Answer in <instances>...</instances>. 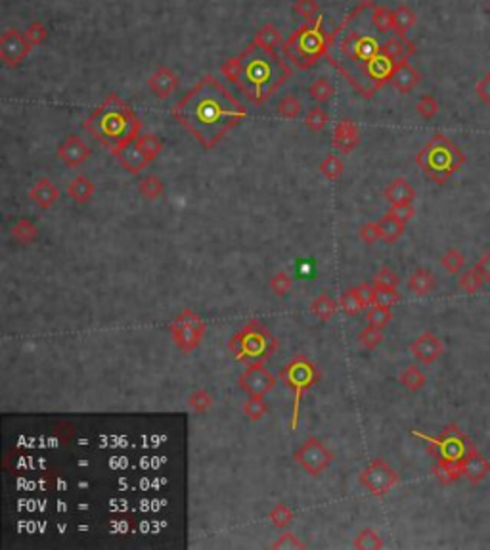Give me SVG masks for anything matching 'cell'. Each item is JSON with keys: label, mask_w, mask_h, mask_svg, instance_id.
<instances>
[{"label": "cell", "mask_w": 490, "mask_h": 550, "mask_svg": "<svg viewBox=\"0 0 490 550\" xmlns=\"http://www.w3.org/2000/svg\"><path fill=\"white\" fill-rule=\"evenodd\" d=\"M333 453L318 437H309L307 441L295 451L293 460L312 478H320L333 462Z\"/></svg>", "instance_id": "obj_12"}, {"label": "cell", "mask_w": 490, "mask_h": 550, "mask_svg": "<svg viewBox=\"0 0 490 550\" xmlns=\"http://www.w3.org/2000/svg\"><path fill=\"white\" fill-rule=\"evenodd\" d=\"M358 481H360V486L364 487L372 497L379 499V497H385L393 487L400 483V476H398V472L395 470L389 462H385L383 458H374V460L360 472Z\"/></svg>", "instance_id": "obj_11"}, {"label": "cell", "mask_w": 490, "mask_h": 550, "mask_svg": "<svg viewBox=\"0 0 490 550\" xmlns=\"http://www.w3.org/2000/svg\"><path fill=\"white\" fill-rule=\"evenodd\" d=\"M354 549L358 550H379L383 549V539L375 529H362L354 539Z\"/></svg>", "instance_id": "obj_38"}, {"label": "cell", "mask_w": 490, "mask_h": 550, "mask_svg": "<svg viewBox=\"0 0 490 550\" xmlns=\"http://www.w3.org/2000/svg\"><path fill=\"white\" fill-rule=\"evenodd\" d=\"M239 71L236 77L238 88L253 104H265L280 90L291 77L289 67L276 50L262 48L257 43H249L238 54Z\"/></svg>", "instance_id": "obj_3"}, {"label": "cell", "mask_w": 490, "mask_h": 550, "mask_svg": "<svg viewBox=\"0 0 490 550\" xmlns=\"http://www.w3.org/2000/svg\"><path fill=\"white\" fill-rule=\"evenodd\" d=\"M461 478L468 479V483L471 486H479L481 481L486 479V476L490 474V460L486 456H483L477 447L473 445V449L469 451L468 455L461 458L460 462Z\"/></svg>", "instance_id": "obj_15"}, {"label": "cell", "mask_w": 490, "mask_h": 550, "mask_svg": "<svg viewBox=\"0 0 490 550\" xmlns=\"http://www.w3.org/2000/svg\"><path fill=\"white\" fill-rule=\"evenodd\" d=\"M383 52L387 54V58L393 62V64H400V62H408L412 54H416V46L412 41H408L406 35H391L387 41H385V46H383Z\"/></svg>", "instance_id": "obj_21"}, {"label": "cell", "mask_w": 490, "mask_h": 550, "mask_svg": "<svg viewBox=\"0 0 490 550\" xmlns=\"http://www.w3.org/2000/svg\"><path fill=\"white\" fill-rule=\"evenodd\" d=\"M23 35L29 41L31 46H38V44H43L48 39V29H46V25L43 22H31L27 25V29L23 31Z\"/></svg>", "instance_id": "obj_54"}, {"label": "cell", "mask_w": 490, "mask_h": 550, "mask_svg": "<svg viewBox=\"0 0 490 550\" xmlns=\"http://www.w3.org/2000/svg\"><path fill=\"white\" fill-rule=\"evenodd\" d=\"M335 311H337V301H335L328 291L314 297L312 303H310V312H312L318 320H322V322H330V320L333 319Z\"/></svg>", "instance_id": "obj_27"}, {"label": "cell", "mask_w": 490, "mask_h": 550, "mask_svg": "<svg viewBox=\"0 0 490 550\" xmlns=\"http://www.w3.org/2000/svg\"><path fill=\"white\" fill-rule=\"evenodd\" d=\"M270 549H278V550H301L304 549V544L299 541V537L295 535V533H291V531H286V533H281L278 539H276L274 543L270 544Z\"/></svg>", "instance_id": "obj_55"}, {"label": "cell", "mask_w": 490, "mask_h": 550, "mask_svg": "<svg viewBox=\"0 0 490 550\" xmlns=\"http://www.w3.org/2000/svg\"><path fill=\"white\" fill-rule=\"evenodd\" d=\"M356 290H358V296H360L364 307H372V305H374V297H375L374 284L362 282L360 286H356Z\"/></svg>", "instance_id": "obj_62"}, {"label": "cell", "mask_w": 490, "mask_h": 550, "mask_svg": "<svg viewBox=\"0 0 490 550\" xmlns=\"http://www.w3.org/2000/svg\"><path fill=\"white\" fill-rule=\"evenodd\" d=\"M188 406L194 411L195 414H205L213 406V397L207 390H195L190 397H188Z\"/></svg>", "instance_id": "obj_43"}, {"label": "cell", "mask_w": 490, "mask_h": 550, "mask_svg": "<svg viewBox=\"0 0 490 550\" xmlns=\"http://www.w3.org/2000/svg\"><path fill=\"white\" fill-rule=\"evenodd\" d=\"M360 240L368 246L375 244L377 240H382V231H379V223H366L360 228Z\"/></svg>", "instance_id": "obj_57"}, {"label": "cell", "mask_w": 490, "mask_h": 550, "mask_svg": "<svg viewBox=\"0 0 490 550\" xmlns=\"http://www.w3.org/2000/svg\"><path fill=\"white\" fill-rule=\"evenodd\" d=\"M238 71H239L238 56H234V58H228V60H226V62H224L223 65H220V73H223L224 77L230 81V83H236Z\"/></svg>", "instance_id": "obj_60"}, {"label": "cell", "mask_w": 490, "mask_h": 550, "mask_svg": "<svg viewBox=\"0 0 490 550\" xmlns=\"http://www.w3.org/2000/svg\"><path fill=\"white\" fill-rule=\"evenodd\" d=\"M377 223H379V231H382V240L387 242V244H395L402 236L404 228H406V223L395 217L391 211H387Z\"/></svg>", "instance_id": "obj_26"}, {"label": "cell", "mask_w": 490, "mask_h": 550, "mask_svg": "<svg viewBox=\"0 0 490 550\" xmlns=\"http://www.w3.org/2000/svg\"><path fill=\"white\" fill-rule=\"evenodd\" d=\"M138 192L144 195L146 200H158L165 192V184L159 179L158 174H148L142 181L138 182Z\"/></svg>", "instance_id": "obj_35"}, {"label": "cell", "mask_w": 490, "mask_h": 550, "mask_svg": "<svg viewBox=\"0 0 490 550\" xmlns=\"http://www.w3.org/2000/svg\"><path fill=\"white\" fill-rule=\"evenodd\" d=\"M330 46V33L324 29V15L320 14L312 22H304L297 31L284 41L281 52L297 69H310L326 58Z\"/></svg>", "instance_id": "obj_5"}, {"label": "cell", "mask_w": 490, "mask_h": 550, "mask_svg": "<svg viewBox=\"0 0 490 550\" xmlns=\"http://www.w3.org/2000/svg\"><path fill=\"white\" fill-rule=\"evenodd\" d=\"M301 111H303V104L295 95H286L276 106V114L284 119H297Z\"/></svg>", "instance_id": "obj_36"}, {"label": "cell", "mask_w": 490, "mask_h": 550, "mask_svg": "<svg viewBox=\"0 0 490 550\" xmlns=\"http://www.w3.org/2000/svg\"><path fill=\"white\" fill-rule=\"evenodd\" d=\"M268 286H270V291H272L274 296L286 297L289 291H291V288H293V280H291V276H289L288 273H276V275L270 278Z\"/></svg>", "instance_id": "obj_48"}, {"label": "cell", "mask_w": 490, "mask_h": 550, "mask_svg": "<svg viewBox=\"0 0 490 550\" xmlns=\"http://www.w3.org/2000/svg\"><path fill=\"white\" fill-rule=\"evenodd\" d=\"M372 284H374L375 288H397L398 284H400V278L391 267H382L375 273Z\"/></svg>", "instance_id": "obj_53"}, {"label": "cell", "mask_w": 490, "mask_h": 550, "mask_svg": "<svg viewBox=\"0 0 490 550\" xmlns=\"http://www.w3.org/2000/svg\"><path fill=\"white\" fill-rule=\"evenodd\" d=\"M10 234H12V238H14L18 244L27 246V244H31V242H35V240L38 238V226H36L33 221H29V219L23 217L12 226Z\"/></svg>", "instance_id": "obj_31"}, {"label": "cell", "mask_w": 490, "mask_h": 550, "mask_svg": "<svg viewBox=\"0 0 490 550\" xmlns=\"http://www.w3.org/2000/svg\"><path fill=\"white\" fill-rule=\"evenodd\" d=\"M437 288V278L431 270L419 267L416 268L410 276H408V290L418 297L429 296L433 290Z\"/></svg>", "instance_id": "obj_25"}, {"label": "cell", "mask_w": 490, "mask_h": 550, "mask_svg": "<svg viewBox=\"0 0 490 550\" xmlns=\"http://www.w3.org/2000/svg\"><path fill=\"white\" fill-rule=\"evenodd\" d=\"M90 148L77 135H69L58 148V160L64 161L67 167H80L90 158Z\"/></svg>", "instance_id": "obj_17"}, {"label": "cell", "mask_w": 490, "mask_h": 550, "mask_svg": "<svg viewBox=\"0 0 490 550\" xmlns=\"http://www.w3.org/2000/svg\"><path fill=\"white\" fill-rule=\"evenodd\" d=\"M280 378L281 382L293 391V411H291L289 429H297L299 413H301V399L307 391L312 390L320 382V372L310 359H307L304 355H297L281 369Z\"/></svg>", "instance_id": "obj_8"}, {"label": "cell", "mask_w": 490, "mask_h": 550, "mask_svg": "<svg viewBox=\"0 0 490 550\" xmlns=\"http://www.w3.org/2000/svg\"><path fill=\"white\" fill-rule=\"evenodd\" d=\"M268 518H270V521H272V525H274L276 529H288L289 525H291V521L295 520V514L291 512V508L278 502V504L270 508Z\"/></svg>", "instance_id": "obj_40"}, {"label": "cell", "mask_w": 490, "mask_h": 550, "mask_svg": "<svg viewBox=\"0 0 490 550\" xmlns=\"http://www.w3.org/2000/svg\"><path fill=\"white\" fill-rule=\"evenodd\" d=\"M374 0H362L330 33L326 60L362 98H374L391 81L395 65L383 52L385 33L375 27Z\"/></svg>", "instance_id": "obj_1"}, {"label": "cell", "mask_w": 490, "mask_h": 550, "mask_svg": "<svg viewBox=\"0 0 490 550\" xmlns=\"http://www.w3.org/2000/svg\"><path fill=\"white\" fill-rule=\"evenodd\" d=\"M293 12L304 22H312L320 15V6H318L316 0H297Z\"/></svg>", "instance_id": "obj_52"}, {"label": "cell", "mask_w": 490, "mask_h": 550, "mask_svg": "<svg viewBox=\"0 0 490 550\" xmlns=\"http://www.w3.org/2000/svg\"><path fill=\"white\" fill-rule=\"evenodd\" d=\"M433 476L439 479L442 486H452L461 478L460 464L456 462H437L433 466Z\"/></svg>", "instance_id": "obj_34"}, {"label": "cell", "mask_w": 490, "mask_h": 550, "mask_svg": "<svg viewBox=\"0 0 490 550\" xmlns=\"http://www.w3.org/2000/svg\"><path fill=\"white\" fill-rule=\"evenodd\" d=\"M418 22V14L406 4H400L397 10H393V33L406 35L408 31Z\"/></svg>", "instance_id": "obj_29"}, {"label": "cell", "mask_w": 490, "mask_h": 550, "mask_svg": "<svg viewBox=\"0 0 490 550\" xmlns=\"http://www.w3.org/2000/svg\"><path fill=\"white\" fill-rule=\"evenodd\" d=\"M115 158L119 160V163L122 165V169H127L130 174H138L140 171H144L146 167L152 163V161L148 160L144 153H142V150L138 148L136 140H134L132 144L127 146V148H122L121 152L117 153Z\"/></svg>", "instance_id": "obj_22"}, {"label": "cell", "mask_w": 490, "mask_h": 550, "mask_svg": "<svg viewBox=\"0 0 490 550\" xmlns=\"http://www.w3.org/2000/svg\"><path fill=\"white\" fill-rule=\"evenodd\" d=\"M29 41L18 29H8L0 36V62L6 67H15L29 56Z\"/></svg>", "instance_id": "obj_14"}, {"label": "cell", "mask_w": 490, "mask_h": 550, "mask_svg": "<svg viewBox=\"0 0 490 550\" xmlns=\"http://www.w3.org/2000/svg\"><path fill=\"white\" fill-rule=\"evenodd\" d=\"M473 268L477 270V275L483 278L484 284H490V252H486L484 255H481Z\"/></svg>", "instance_id": "obj_61"}, {"label": "cell", "mask_w": 490, "mask_h": 550, "mask_svg": "<svg viewBox=\"0 0 490 550\" xmlns=\"http://www.w3.org/2000/svg\"><path fill=\"white\" fill-rule=\"evenodd\" d=\"M489 14H490V0H489Z\"/></svg>", "instance_id": "obj_63"}, {"label": "cell", "mask_w": 490, "mask_h": 550, "mask_svg": "<svg viewBox=\"0 0 490 550\" xmlns=\"http://www.w3.org/2000/svg\"><path fill=\"white\" fill-rule=\"evenodd\" d=\"M333 92H335V87L328 77H318L309 87V96L318 104H328L333 98Z\"/></svg>", "instance_id": "obj_33"}, {"label": "cell", "mask_w": 490, "mask_h": 550, "mask_svg": "<svg viewBox=\"0 0 490 550\" xmlns=\"http://www.w3.org/2000/svg\"><path fill=\"white\" fill-rule=\"evenodd\" d=\"M360 144V130L353 119H341L333 129V148L341 153H351Z\"/></svg>", "instance_id": "obj_19"}, {"label": "cell", "mask_w": 490, "mask_h": 550, "mask_svg": "<svg viewBox=\"0 0 490 550\" xmlns=\"http://www.w3.org/2000/svg\"><path fill=\"white\" fill-rule=\"evenodd\" d=\"M410 353L421 364H433L444 353V345L440 338H437L433 332H424L410 343Z\"/></svg>", "instance_id": "obj_16"}, {"label": "cell", "mask_w": 490, "mask_h": 550, "mask_svg": "<svg viewBox=\"0 0 490 550\" xmlns=\"http://www.w3.org/2000/svg\"><path fill=\"white\" fill-rule=\"evenodd\" d=\"M400 301V294L397 288H375L374 305H382V307H393Z\"/></svg>", "instance_id": "obj_56"}, {"label": "cell", "mask_w": 490, "mask_h": 550, "mask_svg": "<svg viewBox=\"0 0 490 550\" xmlns=\"http://www.w3.org/2000/svg\"><path fill=\"white\" fill-rule=\"evenodd\" d=\"M412 435L419 437V439H424V441L427 443V451L437 458V462L460 464L461 458L473 449L471 439H469L468 435L463 434L456 424H450V426L444 427L439 437L419 434L416 429H412Z\"/></svg>", "instance_id": "obj_9"}, {"label": "cell", "mask_w": 490, "mask_h": 550, "mask_svg": "<svg viewBox=\"0 0 490 550\" xmlns=\"http://www.w3.org/2000/svg\"><path fill=\"white\" fill-rule=\"evenodd\" d=\"M484 286L483 278L477 275L475 268H469L465 273H461L458 278V288L465 294H477Z\"/></svg>", "instance_id": "obj_44"}, {"label": "cell", "mask_w": 490, "mask_h": 550, "mask_svg": "<svg viewBox=\"0 0 490 550\" xmlns=\"http://www.w3.org/2000/svg\"><path fill=\"white\" fill-rule=\"evenodd\" d=\"M339 305L341 309L349 315V317H356L362 309H366L364 303H362L360 296H358V290L356 288H351L341 294V299H339Z\"/></svg>", "instance_id": "obj_41"}, {"label": "cell", "mask_w": 490, "mask_h": 550, "mask_svg": "<svg viewBox=\"0 0 490 550\" xmlns=\"http://www.w3.org/2000/svg\"><path fill=\"white\" fill-rule=\"evenodd\" d=\"M94 192H96L94 182L90 181L88 177H85V174H79L77 179H73V181L69 182V186H67V194H69L73 202L77 203L88 202L94 195Z\"/></svg>", "instance_id": "obj_30"}, {"label": "cell", "mask_w": 490, "mask_h": 550, "mask_svg": "<svg viewBox=\"0 0 490 550\" xmlns=\"http://www.w3.org/2000/svg\"><path fill=\"white\" fill-rule=\"evenodd\" d=\"M83 129L104 148L117 156L122 148L132 144L142 130V119L127 102L115 92L108 95L98 108L83 121Z\"/></svg>", "instance_id": "obj_4"}, {"label": "cell", "mask_w": 490, "mask_h": 550, "mask_svg": "<svg viewBox=\"0 0 490 550\" xmlns=\"http://www.w3.org/2000/svg\"><path fill=\"white\" fill-rule=\"evenodd\" d=\"M146 85H148L150 92H152L155 98L165 100V98H169L173 92H176V88H178V75H176L171 67L161 65V67H158V69L148 77Z\"/></svg>", "instance_id": "obj_18"}, {"label": "cell", "mask_w": 490, "mask_h": 550, "mask_svg": "<svg viewBox=\"0 0 490 550\" xmlns=\"http://www.w3.org/2000/svg\"><path fill=\"white\" fill-rule=\"evenodd\" d=\"M205 330H207V324L192 309H184L169 326L171 340L182 353H192L200 348Z\"/></svg>", "instance_id": "obj_10"}, {"label": "cell", "mask_w": 490, "mask_h": 550, "mask_svg": "<svg viewBox=\"0 0 490 550\" xmlns=\"http://www.w3.org/2000/svg\"><path fill=\"white\" fill-rule=\"evenodd\" d=\"M391 213L395 215L397 219H400L402 223H410L414 215H416V209L412 203H402V205H391Z\"/></svg>", "instance_id": "obj_59"}, {"label": "cell", "mask_w": 490, "mask_h": 550, "mask_svg": "<svg viewBox=\"0 0 490 550\" xmlns=\"http://www.w3.org/2000/svg\"><path fill=\"white\" fill-rule=\"evenodd\" d=\"M244 413L251 422L260 420V418H262V416L268 413V405H267V401H265V397H249L247 399V401H245V405H244Z\"/></svg>", "instance_id": "obj_47"}, {"label": "cell", "mask_w": 490, "mask_h": 550, "mask_svg": "<svg viewBox=\"0 0 490 550\" xmlns=\"http://www.w3.org/2000/svg\"><path fill=\"white\" fill-rule=\"evenodd\" d=\"M318 169H320V173L324 174L328 181H337L339 177L345 173V163H343V160L339 156L330 153V156H326L324 160H322Z\"/></svg>", "instance_id": "obj_37"}, {"label": "cell", "mask_w": 490, "mask_h": 550, "mask_svg": "<svg viewBox=\"0 0 490 550\" xmlns=\"http://www.w3.org/2000/svg\"><path fill=\"white\" fill-rule=\"evenodd\" d=\"M439 100L433 95H424L418 100V104H416V111H418V116H421L424 119H433V117L439 114Z\"/></svg>", "instance_id": "obj_51"}, {"label": "cell", "mask_w": 490, "mask_h": 550, "mask_svg": "<svg viewBox=\"0 0 490 550\" xmlns=\"http://www.w3.org/2000/svg\"><path fill=\"white\" fill-rule=\"evenodd\" d=\"M171 116L205 150H213L234 127L241 123L247 111L220 81L207 75L174 104Z\"/></svg>", "instance_id": "obj_2"}, {"label": "cell", "mask_w": 490, "mask_h": 550, "mask_svg": "<svg viewBox=\"0 0 490 550\" xmlns=\"http://www.w3.org/2000/svg\"><path fill=\"white\" fill-rule=\"evenodd\" d=\"M358 341H360L362 348L372 351V349L377 348L383 341V330L382 328H374V326H366V328L360 330V334H358Z\"/></svg>", "instance_id": "obj_49"}, {"label": "cell", "mask_w": 490, "mask_h": 550, "mask_svg": "<svg viewBox=\"0 0 490 550\" xmlns=\"http://www.w3.org/2000/svg\"><path fill=\"white\" fill-rule=\"evenodd\" d=\"M416 163L433 182L444 184L452 174L465 165V156L452 142V138H448L442 132H435L418 152Z\"/></svg>", "instance_id": "obj_6"}, {"label": "cell", "mask_w": 490, "mask_h": 550, "mask_svg": "<svg viewBox=\"0 0 490 550\" xmlns=\"http://www.w3.org/2000/svg\"><path fill=\"white\" fill-rule=\"evenodd\" d=\"M278 349V341L260 320H249L228 341V351L238 362H265Z\"/></svg>", "instance_id": "obj_7"}, {"label": "cell", "mask_w": 490, "mask_h": 550, "mask_svg": "<svg viewBox=\"0 0 490 550\" xmlns=\"http://www.w3.org/2000/svg\"><path fill=\"white\" fill-rule=\"evenodd\" d=\"M29 198L33 202L41 207V209H50L54 203L58 202L59 190L52 184V181L48 179H38L33 184V188L29 190Z\"/></svg>", "instance_id": "obj_24"}, {"label": "cell", "mask_w": 490, "mask_h": 550, "mask_svg": "<svg viewBox=\"0 0 490 550\" xmlns=\"http://www.w3.org/2000/svg\"><path fill=\"white\" fill-rule=\"evenodd\" d=\"M372 18H374L375 27L382 31V33L387 35V33L393 31V10H389L387 6H377V4H375Z\"/></svg>", "instance_id": "obj_50"}, {"label": "cell", "mask_w": 490, "mask_h": 550, "mask_svg": "<svg viewBox=\"0 0 490 550\" xmlns=\"http://www.w3.org/2000/svg\"><path fill=\"white\" fill-rule=\"evenodd\" d=\"M330 123V116L324 108H312L304 117V127L310 132H320L326 129V125Z\"/></svg>", "instance_id": "obj_45"}, {"label": "cell", "mask_w": 490, "mask_h": 550, "mask_svg": "<svg viewBox=\"0 0 490 550\" xmlns=\"http://www.w3.org/2000/svg\"><path fill=\"white\" fill-rule=\"evenodd\" d=\"M440 265L450 275H460L461 268L465 267V257L458 247H450L447 254L440 257Z\"/></svg>", "instance_id": "obj_42"}, {"label": "cell", "mask_w": 490, "mask_h": 550, "mask_svg": "<svg viewBox=\"0 0 490 550\" xmlns=\"http://www.w3.org/2000/svg\"><path fill=\"white\" fill-rule=\"evenodd\" d=\"M383 195H385V200L391 205H402V203H414L416 190L404 177H397L395 181H391V184L385 188Z\"/></svg>", "instance_id": "obj_23"}, {"label": "cell", "mask_w": 490, "mask_h": 550, "mask_svg": "<svg viewBox=\"0 0 490 550\" xmlns=\"http://www.w3.org/2000/svg\"><path fill=\"white\" fill-rule=\"evenodd\" d=\"M136 146L142 150V153H144L150 161L155 160L159 153L163 152V142H161V138L155 137V135H140V137L136 138Z\"/></svg>", "instance_id": "obj_39"}, {"label": "cell", "mask_w": 490, "mask_h": 550, "mask_svg": "<svg viewBox=\"0 0 490 550\" xmlns=\"http://www.w3.org/2000/svg\"><path fill=\"white\" fill-rule=\"evenodd\" d=\"M475 95L479 100L483 102L484 106H489L490 108V71L484 73L483 77L477 81Z\"/></svg>", "instance_id": "obj_58"}, {"label": "cell", "mask_w": 490, "mask_h": 550, "mask_svg": "<svg viewBox=\"0 0 490 550\" xmlns=\"http://www.w3.org/2000/svg\"><path fill=\"white\" fill-rule=\"evenodd\" d=\"M276 378L265 369L262 362H251L245 364V370L239 376V387L249 397H265L267 393L274 390Z\"/></svg>", "instance_id": "obj_13"}, {"label": "cell", "mask_w": 490, "mask_h": 550, "mask_svg": "<svg viewBox=\"0 0 490 550\" xmlns=\"http://www.w3.org/2000/svg\"><path fill=\"white\" fill-rule=\"evenodd\" d=\"M253 43H257L262 48H268V50H276L278 46L284 44V39H281V31L276 27L274 23H265L257 29Z\"/></svg>", "instance_id": "obj_28"}, {"label": "cell", "mask_w": 490, "mask_h": 550, "mask_svg": "<svg viewBox=\"0 0 490 550\" xmlns=\"http://www.w3.org/2000/svg\"><path fill=\"white\" fill-rule=\"evenodd\" d=\"M398 382L402 384L404 390L416 393V391L424 390V387H426L427 378H426V374H424V372L418 369V366L410 364V366H406V369H404L402 372L398 374Z\"/></svg>", "instance_id": "obj_32"}, {"label": "cell", "mask_w": 490, "mask_h": 550, "mask_svg": "<svg viewBox=\"0 0 490 550\" xmlns=\"http://www.w3.org/2000/svg\"><path fill=\"white\" fill-rule=\"evenodd\" d=\"M393 320V312L389 307H382V305H374L366 315L368 326H374V328H385Z\"/></svg>", "instance_id": "obj_46"}, {"label": "cell", "mask_w": 490, "mask_h": 550, "mask_svg": "<svg viewBox=\"0 0 490 550\" xmlns=\"http://www.w3.org/2000/svg\"><path fill=\"white\" fill-rule=\"evenodd\" d=\"M389 83L393 85V88H397L400 95H408L421 83V73L410 62H400V64L395 65V69L391 73Z\"/></svg>", "instance_id": "obj_20"}]
</instances>
